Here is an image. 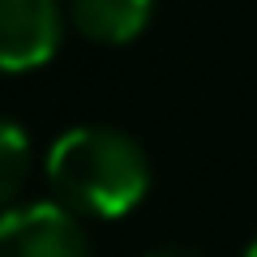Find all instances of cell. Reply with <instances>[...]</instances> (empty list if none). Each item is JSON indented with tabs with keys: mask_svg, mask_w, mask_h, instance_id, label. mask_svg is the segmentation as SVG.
<instances>
[{
	"mask_svg": "<svg viewBox=\"0 0 257 257\" xmlns=\"http://www.w3.org/2000/svg\"><path fill=\"white\" fill-rule=\"evenodd\" d=\"M244 257H257V240H253V244H248V248H244Z\"/></svg>",
	"mask_w": 257,
	"mask_h": 257,
	"instance_id": "cell-7",
	"label": "cell"
},
{
	"mask_svg": "<svg viewBox=\"0 0 257 257\" xmlns=\"http://www.w3.org/2000/svg\"><path fill=\"white\" fill-rule=\"evenodd\" d=\"M60 47L56 0H0V73H30Z\"/></svg>",
	"mask_w": 257,
	"mask_h": 257,
	"instance_id": "cell-3",
	"label": "cell"
},
{
	"mask_svg": "<svg viewBox=\"0 0 257 257\" xmlns=\"http://www.w3.org/2000/svg\"><path fill=\"white\" fill-rule=\"evenodd\" d=\"M47 180L69 206L99 219H120L146 197L150 163L128 133L103 124H77L52 142Z\"/></svg>",
	"mask_w": 257,
	"mask_h": 257,
	"instance_id": "cell-1",
	"label": "cell"
},
{
	"mask_svg": "<svg viewBox=\"0 0 257 257\" xmlns=\"http://www.w3.org/2000/svg\"><path fill=\"white\" fill-rule=\"evenodd\" d=\"M146 257H193V253H184V248H159V253H146Z\"/></svg>",
	"mask_w": 257,
	"mask_h": 257,
	"instance_id": "cell-6",
	"label": "cell"
},
{
	"mask_svg": "<svg viewBox=\"0 0 257 257\" xmlns=\"http://www.w3.org/2000/svg\"><path fill=\"white\" fill-rule=\"evenodd\" d=\"M26 172H30V138L13 120L0 116V210L18 197V189L26 184Z\"/></svg>",
	"mask_w": 257,
	"mask_h": 257,
	"instance_id": "cell-5",
	"label": "cell"
},
{
	"mask_svg": "<svg viewBox=\"0 0 257 257\" xmlns=\"http://www.w3.org/2000/svg\"><path fill=\"white\" fill-rule=\"evenodd\" d=\"M0 257H90V240L60 202H30L0 214Z\"/></svg>",
	"mask_w": 257,
	"mask_h": 257,
	"instance_id": "cell-2",
	"label": "cell"
},
{
	"mask_svg": "<svg viewBox=\"0 0 257 257\" xmlns=\"http://www.w3.org/2000/svg\"><path fill=\"white\" fill-rule=\"evenodd\" d=\"M155 0H69V22L77 35H86L90 43H133L146 30Z\"/></svg>",
	"mask_w": 257,
	"mask_h": 257,
	"instance_id": "cell-4",
	"label": "cell"
}]
</instances>
